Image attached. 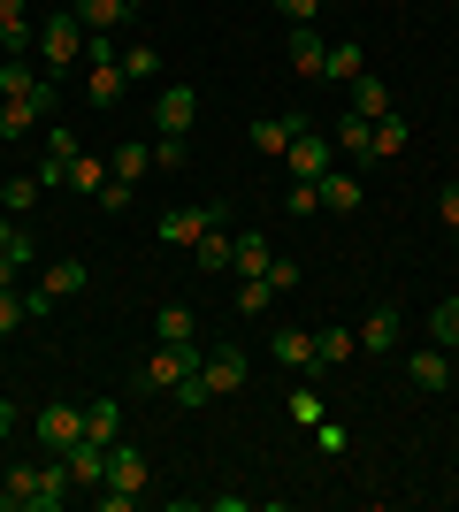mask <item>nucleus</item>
I'll return each mask as SVG.
<instances>
[{
    "label": "nucleus",
    "mask_w": 459,
    "mask_h": 512,
    "mask_svg": "<svg viewBox=\"0 0 459 512\" xmlns=\"http://www.w3.org/2000/svg\"><path fill=\"white\" fill-rule=\"evenodd\" d=\"M314 352H322V367H345L352 352H360V337H352V329H314Z\"/></svg>",
    "instance_id": "obj_34"
},
{
    "label": "nucleus",
    "mask_w": 459,
    "mask_h": 512,
    "mask_svg": "<svg viewBox=\"0 0 459 512\" xmlns=\"http://www.w3.org/2000/svg\"><path fill=\"white\" fill-rule=\"evenodd\" d=\"M291 413H299L306 428H322V398H314V390H291Z\"/></svg>",
    "instance_id": "obj_45"
},
{
    "label": "nucleus",
    "mask_w": 459,
    "mask_h": 512,
    "mask_svg": "<svg viewBox=\"0 0 459 512\" xmlns=\"http://www.w3.org/2000/svg\"><path fill=\"white\" fill-rule=\"evenodd\" d=\"M146 482H153V467H146V451L131 444V436H115L108 444V482H100V512H131V505H146Z\"/></svg>",
    "instance_id": "obj_2"
},
{
    "label": "nucleus",
    "mask_w": 459,
    "mask_h": 512,
    "mask_svg": "<svg viewBox=\"0 0 459 512\" xmlns=\"http://www.w3.org/2000/svg\"><path fill=\"white\" fill-rule=\"evenodd\" d=\"M230 245H238V237H230V222H215V230L192 245V260L207 268V276H230Z\"/></svg>",
    "instance_id": "obj_22"
},
{
    "label": "nucleus",
    "mask_w": 459,
    "mask_h": 512,
    "mask_svg": "<svg viewBox=\"0 0 459 512\" xmlns=\"http://www.w3.org/2000/svg\"><path fill=\"white\" fill-rule=\"evenodd\" d=\"M138 176H153V138H123L115 146V184H138Z\"/></svg>",
    "instance_id": "obj_24"
},
{
    "label": "nucleus",
    "mask_w": 459,
    "mask_h": 512,
    "mask_svg": "<svg viewBox=\"0 0 459 512\" xmlns=\"http://www.w3.org/2000/svg\"><path fill=\"white\" fill-rule=\"evenodd\" d=\"M268 260H276V253H268V237L245 230L238 245H230V276H268Z\"/></svg>",
    "instance_id": "obj_26"
},
{
    "label": "nucleus",
    "mask_w": 459,
    "mask_h": 512,
    "mask_svg": "<svg viewBox=\"0 0 459 512\" xmlns=\"http://www.w3.org/2000/svg\"><path fill=\"white\" fill-rule=\"evenodd\" d=\"M215 222H230V214H222V199H199V207H169L161 222H153V237H161V245H199Z\"/></svg>",
    "instance_id": "obj_6"
},
{
    "label": "nucleus",
    "mask_w": 459,
    "mask_h": 512,
    "mask_svg": "<svg viewBox=\"0 0 459 512\" xmlns=\"http://www.w3.org/2000/svg\"><path fill=\"white\" fill-rule=\"evenodd\" d=\"M329 138H337V161H375V123H368V115L329 123Z\"/></svg>",
    "instance_id": "obj_16"
},
{
    "label": "nucleus",
    "mask_w": 459,
    "mask_h": 512,
    "mask_svg": "<svg viewBox=\"0 0 459 512\" xmlns=\"http://www.w3.org/2000/svg\"><path fill=\"white\" fill-rule=\"evenodd\" d=\"M429 344H444V352H459V291L444 306H429Z\"/></svg>",
    "instance_id": "obj_32"
},
{
    "label": "nucleus",
    "mask_w": 459,
    "mask_h": 512,
    "mask_svg": "<svg viewBox=\"0 0 459 512\" xmlns=\"http://www.w3.org/2000/svg\"><path fill=\"white\" fill-rule=\"evenodd\" d=\"M284 207L299 214V222H306V214H322V184H299V176H291V192H284Z\"/></svg>",
    "instance_id": "obj_39"
},
{
    "label": "nucleus",
    "mask_w": 459,
    "mask_h": 512,
    "mask_svg": "<svg viewBox=\"0 0 459 512\" xmlns=\"http://www.w3.org/2000/svg\"><path fill=\"white\" fill-rule=\"evenodd\" d=\"M85 46H92V31L77 23V8H54V16L39 23V54H46V77H62V69H77V62H85Z\"/></svg>",
    "instance_id": "obj_3"
},
{
    "label": "nucleus",
    "mask_w": 459,
    "mask_h": 512,
    "mask_svg": "<svg viewBox=\"0 0 459 512\" xmlns=\"http://www.w3.org/2000/svg\"><path fill=\"white\" fill-rule=\"evenodd\" d=\"M268 352H276L284 367H299V375H306V367H322V352H314V329H291V321L268 337Z\"/></svg>",
    "instance_id": "obj_17"
},
{
    "label": "nucleus",
    "mask_w": 459,
    "mask_h": 512,
    "mask_svg": "<svg viewBox=\"0 0 459 512\" xmlns=\"http://www.w3.org/2000/svg\"><path fill=\"white\" fill-rule=\"evenodd\" d=\"M398 153H406V115H375V161H398Z\"/></svg>",
    "instance_id": "obj_33"
},
{
    "label": "nucleus",
    "mask_w": 459,
    "mask_h": 512,
    "mask_svg": "<svg viewBox=\"0 0 459 512\" xmlns=\"http://www.w3.org/2000/svg\"><path fill=\"white\" fill-rule=\"evenodd\" d=\"M0 253H8V260H23V268L39 260V237L23 230V222H16V214H8V207H0Z\"/></svg>",
    "instance_id": "obj_28"
},
{
    "label": "nucleus",
    "mask_w": 459,
    "mask_h": 512,
    "mask_svg": "<svg viewBox=\"0 0 459 512\" xmlns=\"http://www.w3.org/2000/svg\"><path fill=\"white\" fill-rule=\"evenodd\" d=\"M161 69H169V62H161L153 46H131V54H123V77H161Z\"/></svg>",
    "instance_id": "obj_40"
},
{
    "label": "nucleus",
    "mask_w": 459,
    "mask_h": 512,
    "mask_svg": "<svg viewBox=\"0 0 459 512\" xmlns=\"http://www.w3.org/2000/svg\"><path fill=\"white\" fill-rule=\"evenodd\" d=\"M406 375H414V390L437 398V390H452V352H444V344H421L414 360H406Z\"/></svg>",
    "instance_id": "obj_13"
},
{
    "label": "nucleus",
    "mask_w": 459,
    "mask_h": 512,
    "mask_svg": "<svg viewBox=\"0 0 459 512\" xmlns=\"http://www.w3.org/2000/svg\"><path fill=\"white\" fill-rule=\"evenodd\" d=\"M0 291H23V260H8V253H0Z\"/></svg>",
    "instance_id": "obj_48"
},
{
    "label": "nucleus",
    "mask_w": 459,
    "mask_h": 512,
    "mask_svg": "<svg viewBox=\"0 0 459 512\" xmlns=\"http://www.w3.org/2000/svg\"><path fill=\"white\" fill-rule=\"evenodd\" d=\"M62 467H69V482H77V490H100V482H108V444L77 436V444L62 451Z\"/></svg>",
    "instance_id": "obj_11"
},
{
    "label": "nucleus",
    "mask_w": 459,
    "mask_h": 512,
    "mask_svg": "<svg viewBox=\"0 0 459 512\" xmlns=\"http://www.w3.org/2000/svg\"><path fill=\"white\" fill-rule=\"evenodd\" d=\"M169 398H176V406H184V413H199V406H215V398H207V383H199V375H184V383H176Z\"/></svg>",
    "instance_id": "obj_43"
},
{
    "label": "nucleus",
    "mask_w": 459,
    "mask_h": 512,
    "mask_svg": "<svg viewBox=\"0 0 459 512\" xmlns=\"http://www.w3.org/2000/svg\"><path fill=\"white\" fill-rule=\"evenodd\" d=\"M184 375H199V344H153V360L138 367L146 390H176Z\"/></svg>",
    "instance_id": "obj_7"
},
{
    "label": "nucleus",
    "mask_w": 459,
    "mask_h": 512,
    "mask_svg": "<svg viewBox=\"0 0 459 512\" xmlns=\"http://www.w3.org/2000/svg\"><path fill=\"white\" fill-rule=\"evenodd\" d=\"M268 306H276V291H268V276H238V314H253V321H261Z\"/></svg>",
    "instance_id": "obj_36"
},
{
    "label": "nucleus",
    "mask_w": 459,
    "mask_h": 512,
    "mask_svg": "<svg viewBox=\"0 0 459 512\" xmlns=\"http://www.w3.org/2000/svg\"><path fill=\"white\" fill-rule=\"evenodd\" d=\"M39 192H46V176H39V169H31V176H8V184H0V207L23 222V214L39 207Z\"/></svg>",
    "instance_id": "obj_25"
},
{
    "label": "nucleus",
    "mask_w": 459,
    "mask_h": 512,
    "mask_svg": "<svg viewBox=\"0 0 459 512\" xmlns=\"http://www.w3.org/2000/svg\"><path fill=\"white\" fill-rule=\"evenodd\" d=\"M16 421H23V413H16V398H0V436H16Z\"/></svg>",
    "instance_id": "obj_49"
},
{
    "label": "nucleus",
    "mask_w": 459,
    "mask_h": 512,
    "mask_svg": "<svg viewBox=\"0 0 459 512\" xmlns=\"http://www.w3.org/2000/svg\"><path fill=\"white\" fill-rule=\"evenodd\" d=\"M85 283H92V268H85V260H77V253H62V260H46V268H39V283H31L23 299H31V314H46V306L77 299Z\"/></svg>",
    "instance_id": "obj_4"
},
{
    "label": "nucleus",
    "mask_w": 459,
    "mask_h": 512,
    "mask_svg": "<svg viewBox=\"0 0 459 512\" xmlns=\"http://www.w3.org/2000/svg\"><path fill=\"white\" fill-rule=\"evenodd\" d=\"M23 321H31V299H23V291H0V337H16Z\"/></svg>",
    "instance_id": "obj_37"
},
{
    "label": "nucleus",
    "mask_w": 459,
    "mask_h": 512,
    "mask_svg": "<svg viewBox=\"0 0 459 512\" xmlns=\"http://www.w3.org/2000/svg\"><path fill=\"white\" fill-rule=\"evenodd\" d=\"M69 490H77V482H69V467L46 451L39 467H8V474H0V512H62Z\"/></svg>",
    "instance_id": "obj_1"
},
{
    "label": "nucleus",
    "mask_w": 459,
    "mask_h": 512,
    "mask_svg": "<svg viewBox=\"0 0 459 512\" xmlns=\"http://www.w3.org/2000/svg\"><path fill=\"white\" fill-rule=\"evenodd\" d=\"M437 214H444V230H459V184H444V192H437Z\"/></svg>",
    "instance_id": "obj_47"
},
{
    "label": "nucleus",
    "mask_w": 459,
    "mask_h": 512,
    "mask_svg": "<svg viewBox=\"0 0 459 512\" xmlns=\"http://www.w3.org/2000/svg\"><path fill=\"white\" fill-rule=\"evenodd\" d=\"M85 436L92 444H115L123 436V398H85Z\"/></svg>",
    "instance_id": "obj_21"
},
{
    "label": "nucleus",
    "mask_w": 459,
    "mask_h": 512,
    "mask_svg": "<svg viewBox=\"0 0 459 512\" xmlns=\"http://www.w3.org/2000/svg\"><path fill=\"white\" fill-rule=\"evenodd\" d=\"M123 8H131V16H138V8H146V0H123Z\"/></svg>",
    "instance_id": "obj_50"
},
{
    "label": "nucleus",
    "mask_w": 459,
    "mask_h": 512,
    "mask_svg": "<svg viewBox=\"0 0 459 512\" xmlns=\"http://www.w3.org/2000/svg\"><path fill=\"white\" fill-rule=\"evenodd\" d=\"M245 375H253V360H245L238 344H222V352H199V383H207V398H230V390H245Z\"/></svg>",
    "instance_id": "obj_8"
},
{
    "label": "nucleus",
    "mask_w": 459,
    "mask_h": 512,
    "mask_svg": "<svg viewBox=\"0 0 459 512\" xmlns=\"http://www.w3.org/2000/svg\"><path fill=\"white\" fill-rule=\"evenodd\" d=\"M77 153H85V146H77V138H69V123H46V161H62V169H69V161H77Z\"/></svg>",
    "instance_id": "obj_38"
},
{
    "label": "nucleus",
    "mask_w": 459,
    "mask_h": 512,
    "mask_svg": "<svg viewBox=\"0 0 459 512\" xmlns=\"http://www.w3.org/2000/svg\"><path fill=\"white\" fill-rule=\"evenodd\" d=\"M192 115H199V85L169 77V85H161V100H153V123L169 130V138H184V130H192Z\"/></svg>",
    "instance_id": "obj_9"
},
{
    "label": "nucleus",
    "mask_w": 459,
    "mask_h": 512,
    "mask_svg": "<svg viewBox=\"0 0 459 512\" xmlns=\"http://www.w3.org/2000/svg\"><path fill=\"white\" fill-rule=\"evenodd\" d=\"M352 107H345V115H368V123H375V115H391V85H383V77H368V69H360V77H352Z\"/></svg>",
    "instance_id": "obj_20"
},
{
    "label": "nucleus",
    "mask_w": 459,
    "mask_h": 512,
    "mask_svg": "<svg viewBox=\"0 0 459 512\" xmlns=\"http://www.w3.org/2000/svg\"><path fill=\"white\" fill-rule=\"evenodd\" d=\"M0 54H39V23H31V0H0Z\"/></svg>",
    "instance_id": "obj_10"
},
{
    "label": "nucleus",
    "mask_w": 459,
    "mask_h": 512,
    "mask_svg": "<svg viewBox=\"0 0 459 512\" xmlns=\"http://www.w3.org/2000/svg\"><path fill=\"white\" fill-rule=\"evenodd\" d=\"M31 85H39V69L23 62V54H8V62H0V100H23Z\"/></svg>",
    "instance_id": "obj_35"
},
{
    "label": "nucleus",
    "mask_w": 459,
    "mask_h": 512,
    "mask_svg": "<svg viewBox=\"0 0 459 512\" xmlns=\"http://www.w3.org/2000/svg\"><path fill=\"white\" fill-rule=\"evenodd\" d=\"M131 192H138V184H115V176H108V184H100V207L123 214V207H131Z\"/></svg>",
    "instance_id": "obj_46"
},
{
    "label": "nucleus",
    "mask_w": 459,
    "mask_h": 512,
    "mask_svg": "<svg viewBox=\"0 0 459 512\" xmlns=\"http://www.w3.org/2000/svg\"><path fill=\"white\" fill-rule=\"evenodd\" d=\"M153 169H184V138H169V130H161V138H153Z\"/></svg>",
    "instance_id": "obj_42"
},
{
    "label": "nucleus",
    "mask_w": 459,
    "mask_h": 512,
    "mask_svg": "<svg viewBox=\"0 0 459 512\" xmlns=\"http://www.w3.org/2000/svg\"><path fill=\"white\" fill-rule=\"evenodd\" d=\"M360 207H368V184L352 169H329L322 176V214H360Z\"/></svg>",
    "instance_id": "obj_14"
},
{
    "label": "nucleus",
    "mask_w": 459,
    "mask_h": 512,
    "mask_svg": "<svg viewBox=\"0 0 459 512\" xmlns=\"http://www.w3.org/2000/svg\"><path fill=\"white\" fill-rule=\"evenodd\" d=\"M77 436H85V406H46V413H39V444L54 451V459H62Z\"/></svg>",
    "instance_id": "obj_12"
},
{
    "label": "nucleus",
    "mask_w": 459,
    "mask_h": 512,
    "mask_svg": "<svg viewBox=\"0 0 459 512\" xmlns=\"http://www.w3.org/2000/svg\"><path fill=\"white\" fill-rule=\"evenodd\" d=\"M284 161H291V176H299V184H322V176L337 169V138H329V130H314V123H299V130H291V146H284Z\"/></svg>",
    "instance_id": "obj_5"
},
{
    "label": "nucleus",
    "mask_w": 459,
    "mask_h": 512,
    "mask_svg": "<svg viewBox=\"0 0 459 512\" xmlns=\"http://www.w3.org/2000/svg\"><path fill=\"white\" fill-rule=\"evenodd\" d=\"M398 337H406L398 306H368V321H360V352H398Z\"/></svg>",
    "instance_id": "obj_15"
},
{
    "label": "nucleus",
    "mask_w": 459,
    "mask_h": 512,
    "mask_svg": "<svg viewBox=\"0 0 459 512\" xmlns=\"http://www.w3.org/2000/svg\"><path fill=\"white\" fill-rule=\"evenodd\" d=\"M322 8H329V0H276V16H284V23H314Z\"/></svg>",
    "instance_id": "obj_44"
},
{
    "label": "nucleus",
    "mask_w": 459,
    "mask_h": 512,
    "mask_svg": "<svg viewBox=\"0 0 459 512\" xmlns=\"http://www.w3.org/2000/svg\"><path fill=\"white\" fill-rule=\"evenodd\" d=\"M62 184H69V192H92V199H100V184H108V161H100V153H77V161L62 169Z\"/></svg>",
    "instance_id": "obj_27"
},
{
    "label": "nucleus",
    "mask_w": 459,
    "mask_h": 512,
    "mask_svg": "<svg viewBox=\"0 0 459 512\" xmlns=\"http://www.w3.org/2000/svg\"><path fill=\"white\" fill-rule=\"evenodd\" d=\"M306 115H261V123L245 130L253 138V153H268V161H284V146H291V130H299Z\"/></svg>",
    "instance_id": "obj_19"
},
{
    "label": "nucleus",
    "mask_w": 459,
    "mask_h": 512,
    "mask_svg": "<svg viewBox=\"0 0 459 512\" xmlns=\"http://www.w3.org/2000/svg\"><path fill=\"white\" fill-rule=\"evenodd\" d=\"M69 8H77V23H85V31H115V23L131 16L123 0H69Z\"/></svg>",
    "instance_id": "obj_31"
},
{
    "label": "nucleus",
    "mask_w": 459,
    "mask_h": 512,
    "mask_svg": "<svg viewBox=\"0 0 459 512\" xmlns=\"http://www.w3.org/2000/svg\"><path fill=\"white\" fill-rule=\"evenodd\" d=\"M153 344H199V329H192V306H161V314H153Z\"/></svg>",
    "instance_id": "obj_23"
},
{
    "label": "nucleus",
    "mask_w": 459,
    "mask_h": 512,
    "mask_svg": "<svg viewBox=\"0 0 459 512\" xmlns=\"http://www.w3.org/2000/svg\"><path fill=\"white\" fill-rule=\"evenodd\" d=\"M360 69H368V54H360V39H337V46H329V62H322V77H337V85H352Z\"/></svg>",
    "instance_id": "obj_29"
},
{
    "label": "nucleus",
    "mask_w": 459,
    "mask_h": 512,
    "mask_svg": "<svg viewBox=\"0 0 459 512\" xmlns=\"http://www.w3.org/2000/svg\"><path fill=\"white\" fill-rule=\"evenodd\" d=\"M268 291H276V299H284V291H299V260H284V253L268 260Z\"/></svg>",
    "instance_id": "obj_41"
},
{
    "label": "nucleus",
    "mask_w": 459,
    "mask_h": 512,
    "mask_svg": "<svg viewBox=\"0 0 459 512\" xmlns=\"http://www.w3.org/2000/svg\"><path fill=\"white\" fill-rule=\"evenodd\" d=\"M322 62H329V39L314 23H291V69H299V77H322Z\"/></svg>",
    "instance_id": "obj_18"
},
{
    "label": "nucleus",
    "mask_w": 459,
    "mask_h": 512,
    "mask_svg": "<svg viewBox=\"0 0 459 512\" xmlns=\"http://www.w3.org/2000/svg\"><path fill=\"white\" fill-rule=\"evenodd\" d=\"M46 107L39 100H0V138H23V130H39Z\"/></svg>",
    "instance_id": "obj_30"
}]
</instances>
